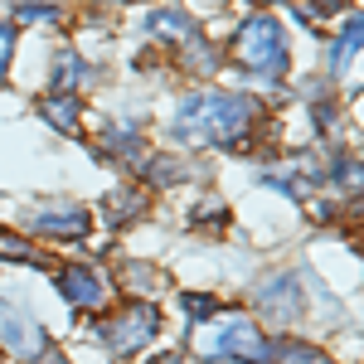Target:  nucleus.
Listing matches in <instances>:
<instances>
[{
  "label": "nucleus",
  "instance_id": "ddd939ff",
  "mask_svg": "<svg viewBox=\"0 0 364 364\" xmlns=\"http://www.w3.org/2000/svg\"><path fill=\"white\" fill-rule=\"evenodd\" d=\"M87 78V63L78 54H58V73H54V83H58V92H73L68 83H83Z\"/></svg>",
  "mask_w": 364,
  "mask_h": 364
},
{
  "label": "nucleus",
  "instance_id": "7ed1b4c3",
  "mask_svg": "<svg viewBox=\"0 0 364 364\" xmlns=\"http://www.w3.org/2000/svg\"><path fill=\"white\" fill-rule=\"evenodd\" d=\"M209 355L214 360H238V364H272L277 345L262 336L248 316H228L219 326V336H214V345H209Z\"/></svg>",
  "mask_w": 364,
  "mask_h": 364
},
{
  "label": "nucleus",
  "instance_id": "6ab92c4d",
  "mask_svg": "<svg viewBox=\"0 0 364 364\" xmlns=\"http://www.w3.org/2000/svg\"><path fill=\"white\" fill-rule=\"evenodd\" d=\"M15 15H20L25 25H34V20H58V10H54V5H20Z\"/></svg>",
  "mask_w": 364,
  "mask_h": 364
},
{
  "label": "nucleus",
  "instance_id": "f3484780",
  "mask_svg": "<svg viewBox=\"0 0 364 364\" xmlns=\"http://www.w3.org/2000/svg\"><path fill=\"white\" fill-rule=\"evenodd\" d=\"M122 282H132V291H156V272L141 267V262H127L122 267Z\"/></svg>",
  "mask_w": 364,
  "mask_h": 364
},
{
  "label": "nucleus",
  "instance_id": "0eeeda50",
  "mask_svg": "<svg viewBox=\"0 0 364 364\" xmlns=\"http://www.w3.org/2000/svg\"><path fill=\"white\" fill-rule=\"evenodd\" d=\"M29 224H34V233L83 238V233H87V209H78V204H49V209H34Z\"/></svg>",
  "mask_w": 364,
  "mask_h": 364
},
{
  "label": "nucleus",
  "instance_id": "39448f33",
  "mask_svg": "<svg viewBox=\"0 0 364 364\" xmlns=\"http://www.w3.org/2000/svg\"><path fill=\"white\" fill-rule=\"evenodd\" d=\"M0 345H5L10 355H20V360H34V355L49 350V336H44L29 316H20L15 306L0 301Z\"/></svg>",
  "mask_w": 364,
  "mask_h": 364
},
{
  "label": "nucleus",
  "instance_id": "20e7f679",
  "mask_svg": "<svg viewBox=\"0 0 364 364\" xmlns=\"http://www.w3.org/2000/svg\"><path fill=\"white\" fill-rule=\"evenodd\" d=\"M156 331H161V316H156V306H146V301H132V306L112 311V316L102 321V340H107L112 355H132V350H141Z\"/></svg>",
  "mask_w": 364,
  "mask_h": 364
},
{
  "label": "nucleus",
  "instance_id": "9b49d317",
  "mask_svg": "<svg viewBox=\"0 0 364 364\" xmlns=\"http://www.w3.org/2000/svg\"><path fill=\"white\" fill-rule=\"evenodd\" d=\"M141 209H146V195H141V190H112V195H107V224L112 228L132 224Z\"/></svg>",
  "mask_w": 364,
  "mask_h": 364
},
{
  "label": "nucleus",
  "instance_id": "f8f14e48",
  "mask_svg": "<svg viewBox=\"0 0 364 364\" xmlns=\"http://www.w3.org/2000/svg\"><path fill=\"white\" fill-rule=\"evenodd\" d=\"M0 257H5V262H34V267L44 262V257H39V252L29 248L25 238H15V233H5V228H0Z\"/></svg>",
  "mask_w": 364,
  "mask_h": 364
},
{
  "label": "nucleus",
  "instance_id": "aec40b11",
  "mask_svg": "<svg viewBox=\"0 0 364 364\" xmlns=\"http://www.w3.org/2000/svg\"><path fill=\"white\" fill-rule=\"evenodd\" d=\"M10 49H15V34H10V25H0V78L10 68Z\"/></svg>",
  "mask_w": 364,
  "mask_h": 364
},
{
  "label": "nucleus",
  "instance_id": "6e6552de",
  "mask_svg": "<svg viewBox=\"0 0 364 364\" xmlns=\"http://www.w3.org/2000/svg\"><path fill=\"white\" fill-rule=\"evenodd\" d=\"M257 301H262V311H267L272 321H296V311H301V287H296V277H272V282H262Z\"/></svg>",
  "mask_w": 364,
  "mask_h": 364
},
{
  "label": "nucleus",
  "instance_id": "a211bd4d",
  "mask_svg": "<svg viewBox=\"0 0 364 364\" xmlns=\"http://www.w3.org/2000/svg\"><path fill=\"white\" fill-rule=\"evenodd\" d=\"M180 306H185V316H190V321H209V316H214V296H185V301H180Z\"/></svg>",
  "mask_w": 364,
  "mask_h": 364
},
{
  "label": "nucleus",
  "instance_id": "412c9836",
  "mask_svg": "<svg viewBox=\"0 0 364 364\" xmlns=\"http://www.w3.org/2000/svg\"><path fill=\"white\" fill-rule=\"evenodd\" d=\"M34 364H68V360H63L58 350H44V355H34Z\"/></svg>",
  "mask_w": 364,
  "mask_h": 364
},
{
  "label": "nucleus",
  "instance_id": "9d476101",
  "mask_svg": "<svg viewBox=\"0 0 364 364\" xmlns=\"http://www.w3.org/2000/svg\"><path fill=\"white\" fill-rule=\"evenodd\" d=\"M146 34H151V39H180V44H190L199 29L185 10H151V15H146Z\"/></svg>",
  "mask_w": 364,
  "mask_h": 364
},
{
  "label": "nucleus",
  "instance_id": "1a4fd4ad",
  "mask_svg": "<svg viewBox=\"0 0 364 364\" xmlns=\"http://www.w3.org/2000/svg\"><path fill=\"white\" fill-rule=\"evenodd\" d=\"M78 112H83V102H78L73 92H49V97H39V117H44L54 132H63V136L78 132Z\"/></svg>",
  "mask_w": 364,
  "mask_h": 364
},
{
  "label": "nucleus",
  "instance_id": "dca6fc26",
  "mask_svg": "<svg viewBox=\"0 0 364 364\" xmlns=\"http://www.w3.org/2000/svg\"><path fill=\"white\" fill-rule=\"evenodd\" d=\"M272 364H331L321 350H306V345H282Z\"/></svg>",
  "mask_w": 364,
  "mask_h": 364
},
{
  "label": "nucleus",
  "instance_id": "423d86ee",
  "mask_svg": "<svg viewBox=\"0 0 364 364\" xmlns=\"http://www.w3.org/2000/svg\"><path fill=\"white\" fill-rule=\"evenodd\" d=\"M58 291H63V301L68 306H83V311H97L107 296H112V287H107V277L97 272V267H68L63 277H58Z\"/></svg>",
  "mask_w": 364,
  "mask_h": 364
},
{
  "label": "nucleus",
  "instance_id": "f03ea898",
  "mask_svg": "<svg viewBox=\"0 0 364 364\" xmlns=\"http://www.w3.org/2000/svg\"><path fill=\"white\" fill-rule=\"evenodd\" d=\"M233 58H238L243 68H252V73L282 78V73H287V39H282V25L272 15L243 20L238 39H233Z\"/></svg>",
  "mask_w": 364,
  "mask_h": 364
},
{
  "label": "nucleus",
  "instance_id": "4be33fe9",
  "mask_svg": "<svg viewBox=\"0 0 364 364\" xmlns=\"http://www.w3.org/2000/svg\"><path fill=\"white\" fill-rule=\"evenodd\" d=\"M151 364H185L180 355H161V360H151Z\"/></svg>",
  "mask_w": 364,
  "mask_h": 364
},
{
  "label": "nucleus",
  "instance_id": "5701e85b",
  "mask_svg": "<svg viewBox=\"0 0 364 364\" xmlns=\"http://www.w3.org/2000/svg\"><path fill=\"white\" fill-rule=\"evenodd\" d=\"M257 5H272V0H257Z\"/></svg>",
  "mask_w": 364,
  "mask_h": 364
},
{
  "label": "nucleus",
  "instance_id": "2eb2a0df",
  "mask_svg": "<svg viewBox=\"0 0 364 364\" xmlns=\"http://www.w3.org/2000/svg\"><path fill=\"white\" fill-rule=\"evenodd\" d=\"M331 15H340V0H301V5H296V20H301V25H321V20H331Z\"/></svg>",
  "mask_w": 364,
  "mask_h": 364
},
{
  "label": "nucleus",
  "instance_id": "4468645a",
  "mask_svg": "<svg viewBox=\"0 0 364 364\" xmlns=\"http://www.w3.org/2000/svg\"><path fill=\"white\" fill-rule=\"evenodd\" d=\"M355 54H360V15L345 20V34H340V44H336V68H345Z\"/></svg>",
  "mask_w": 364,
  "mask_h": 364
},
{
  "label": "nucleus",
  "instance_id": "f257e3e1",
  "mask_svg": "<svg viewBox=\"0 0 364 364\" xmlns=\"http://www.w3.org/2000/svg\"><path fill=\"white\" fill-rule=\"evenodd\" d=\"M252 117H257V107L243 92H190L170 132L190 146H228V141H243Z\"/></svg>",
  "mask_w": 364,
  "mask_h": 364
}]
</instances>
